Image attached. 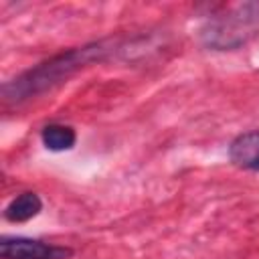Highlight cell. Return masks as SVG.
<instances>
[{"instance_id":"obj_2","label":"cell","mask_w":259,"mask_h":259,"mask_svg":"<svg viewBox=\"0 0 259 259\" xmlns=\"http://www.w3.org/2000/svg\"><path fill=\"white\" fill-rule=\"evenodd\" d=\"M0 255L2 259H69L73 255V249L45 243L38 239L2 237Z\"/></svg>"},{"instance_id":"obj_5","label":"cell","mask_w":259,"mask_h":259,"mask_svg":"<svg viewBox=\"0 0 259 259\" xmlns=\"http://www.w3.org/2000/svg\"><path fill=\"white\" fill-rule=\"evenodd\" d=\"M40 140L42 144L53 150V152H65V150H71L77 142V134L71 125H65V123H49L42 127L40 132Z\"/></svg>"},{"instance_id":"obj_4","label":"cell","mask_w":259,"mask_h":259,"mask_svg":"<svg viewBox=\"0 0 259 259\" xmlns=\"http://www.w3.org/2000/svg\"><path fill=\"white\" fill-rule=\"evenodd\" d=\"M42 210V200L36 192H22L18 196H14L6 208H4V217L10 223H24L34 219L38 212Z\"/></svg>"},{"instance_id":"obj_1","label":"cell","mask_w":259,"mask_h":259,"mask_svg":"<svg viewBox=\"0 0 259 259\" xmlns=\"http://www.w3.org/2000/svg\"><path fill=\"white\" fill-rule=\"evenodd\" d=\"M105 51H107V47L103 42H93V45H85V47L61 53V55L53 57L51 61L40 63L38 67L22 73L12 83H6L2 89L4 99L18 103L32 95H38V93L51 89L53 85L65 81L69 75H73L81 67L89 65L93 61H99L105 55Z\"/></svg>"},{"instance_id":"obj_3","label":"cell","mask_w":259,"mask_h":259,"mask_svg":"<svg viewBox=\"0 0 259 259\" xmlns=\"http://www.w3.org/2000/svg\"><path fill=\"white\" fill-rule=\"evenodd\" d=\"M229 158L239 168L259 172V130L237 136L229 146Z\"/></svg>"}]
</instances>
